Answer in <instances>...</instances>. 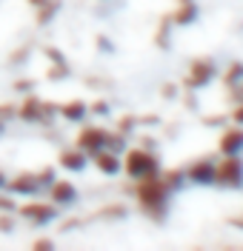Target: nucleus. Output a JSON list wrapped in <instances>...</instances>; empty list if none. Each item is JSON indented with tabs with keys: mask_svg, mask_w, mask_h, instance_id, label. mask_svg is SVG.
Listing matches in <instances>:
<instances>
[{
	"mask_svg": "<svg viewBox=\"0 0 243 251\" xmlns=\"http://www.w3.org/2000/svg\"><path fill=\"white\" fill-rule=\"evenodd\" d=\"M0 231H15V217L12 214H0Z\"/></svg>",
	"mask_w": 243,
	"mask_h": 251,
	"instance_id": "a878e982",
	"label": "nucleus"
},
{
	"mask_svg": "<svg viewBox=\"0 0 243 251\" xmlns=\"http://www.w3.org/2000/svg\"><path fill=\"white\" fill-rule=\"evenodd\" d=\"M0 188H6V177L3 174H0Z\"/></svg>",
	"mask_w": 243,
	"mask_h": 251,
	"instance_id": "ea45409f",
	"label": "nucleus"
},
{
	"mask_svg": "<svg viewBox=\"0 0 243 251\" xmlns=\"http://www.w3.org/2000/svg\"><path fill=\"white\" fill-rule=\"evenodd\" d=\"M43 54H46L49 63H66L63 51H60V49H54V46H46V49H43Z\"/></svg>",
	"mask_w": 243,
	"mask_h": 251,
	"instance_id": "b1692460",
	"label": "nucleus"
},
{
	"mask_svg": "<svg viewBox=\"0 0 243 251\" xmlns=\"http://www.w3.org/2000/svg\"><path fill=\"white\" fill-rule=\"evenodd\" d=\"M223 83H226V86H241V83H243V63L241 60L229 63L226 75H223Z\"/></svg>",
	"mask_w": 243,
	"mask_h": 251,
	"instance_id": "a211bd4d",
	"label": "nucleus"
},
{
	"mask_svg": "<svg viewBox=\"0 0 243 251\" xmlns=\"http://www.w3.org/2000/svg\"><path fill=\"white\" fill-rule=\"evenodd\" d=\"M137 117H120V123H117V131H120V134H126V137H129L132 131H135V128H137Z\"/></svg>",
	"mask_w": 243,
	"mask_h": 251,
	"instance_id": "5701e85b",
	"label": "nucleus"
},
{
	"mask_svg": "<svg viewBox=\"0 0 243 251\" xmlns=\"http://www.w3.org/2000/svg\"><path fill=\"white\" fill-rule=\"evenodd\" d=\"M186 100H189V109H200V106H197V97H194V94H186Z\"/></svg>",
	"mask_w": 243,
	"mask_h": 251,
	"instance_id": "72a5a7b5",
	"label": "nucleus"
},
{
	"mask_svg": "<svg viewBox=\"0 0 243 251\" xmlns=\"http://www.w3.org/2000/svg\"><path fill=\"white\" fill-rule=\"evenodd\" d=\"M57 177H54V169H40V172H23L12 177V180H6V188H9V194H15V197H37V194H46L49 186L54 183Z\"/></svg>",
	"mask_w": 243,
	"mask_h": 251,
	"instance_id": "f03ea898",
	"label": "nucleus"
},
{
	"mask_svg": "<svg viewBox=\"0 0 243 251\" xmlns=\"http://www.w3.org/2000/svg\"><path fill=\"white\" fill-rule=\"evenodd\" d=\"M161 180L172 194H178V191H183V186H186V172H183V169H169V172L161 174Z\"/></svg>",
	"mask_w": 243,
	"mask_h": 251,
	"instance_id": "dca6fc26",
	"label": "nucleus"
},
{
	"mask_svg": "<svg viewBox=\"0 0 243 251\" xmlns=\"http://www.w3.org/2000/svg\"><path fill=\"white\" fill-rule=\"evenodd\" d=\"M106 137H109V128H100V126H83L81 134H78V140H75V146L92 157V154H97V151L106 149Z\"/></svg>",
	"mask_w": 243,
	"mask_h": 251,
	"instance_id": "0eeeda50",
	"label": "nucleus"
},
{
	"mask_svg": "<svg viewBox=\"0 0 243 251\" xmlns=\"http://www.w3.org/2000/svg\"><path fill=\"white\" fill-rule=\"evenodd\" d=\"M103 220H126V205H112V208H106V211H100Z\"/></svg>",
	"mask_w": 243,
	"mask_h": 251,
	"instance_id": "4be33fe9",
	"label": "nucleus"
},
{
	"mask_svg": "<svg viewBox=\"0 0 243 251\" xmlns=\"http://www.w3.org/2000/svg\"><path fill=\"white\" fill-rule=\"evenodd\" d=\"M172 26H175V20H172V15H166L161 20V26H158V34H155V46L158 49L172 46Z\"/></svg>",
	"mask_w": 243,
	"mask_h": 251,
	"instance_id": "f3484780",
	"label": "nucleus"
},
{
	"mask_svg": "<svg viewBox=\"0 0 243 251\" xmlns=\"http://www.w3.org/2000/svg\"><path fill=\"white\" fill-rule=\"evenodd\" d=\"M135 197H137V205L143 208L155 223H163L166 214H169V188L163 186L161 174H152V177H140L135 180Z\"/></svg>",
	"mask_w": 243,
	"mask_h": 251,
	"instance_id": "f257e3e1",
	"label": "nucleus"
},
{
	"mask_svg": "<svg viewBox=\"0 0 243 251\" xmlns=\"http://www.w3.org/2000/svg\"><path fill=\"white\" fill-rule=\"evenodd\" d=\"M95 43H97V46H100V49H103V51H106V54H114V46H112V43H109V40H106V37H103V34H100V37H97Z\"/></svg>",
	"mask_w": 243,
	"mask_h": 251,
	"instance_id": "c756f323",
	"label": "nucleus"
},
{
	"mask_svg": "<svg viewBox=\"0 0 243 251\" xmlns=\"http://www.w3.org/2000/svg\"><path fill=\"white\" fill-rule=\"evenodd\" d=\"M100 3H103V0H100Z\"/></svg>",
	"mask_w": 243,
	"mask_h": 251,
	"instance_id": "a19ab883",
	"label": "nucleus"
},
{
	"mask_svg": "<svg viewBox=\"0 0 243 251\" xmlns=\"http://www.w3.org/2000/svg\"><path fill=\"white\" fill-rule=\"evenodd\" d=\"M123 174L132 180H140V177H152V174H161V157L155 154L152 149H132L123 157Z\"/></svg>",
	"mask_w": 243,
	"mask_h": 251,
	"instance_id": "7ed1b4c3",
	"label": "nucleus"
},
{
	"mask_svg": "<svg viewBox=\"0 0 243 251\" xmlns=\"http://www.w3.org/2000/svg\"><path fill=\"white\" fill-rule=\"evenodd\" d=\"M220 154H241L243 151V126H232L220 134V143H217Z\"/></svg>",
	"mask_w": 243,
	"mask_h": 251,
	"instance_id": "f8f14e48",
	"label": "nucleus"
},
{
	"mask_svg": "<svg viewBox=\"0 0 243 251\" xmlns=\"http://www.w3.org/2000/svg\"><path fill=\"white\" fill-rule=\"evenodd\" d=\"M232 123H235V126H243V103H238V106L232 109Z\"/></svg>",
	"mask_w": 243,
	"mask_h": 251,
	"instance_id": "cd10ccee",
	"label": "nucleus"
},
{
	"mask_svg": "<svg viewBox=\"0 0 243 251\" xmlns=\"http://www.w3.org/2000/svg\"><path fill=\"white\" fill-rule=\"evenodd\" d=\"M161 94H163V97H169V100H172V97L178 94V86H172V83H166V86L161 89Z\"/></svg>",
	"mask_w": 243,
	"mask_h": 251,
	"instance_id": "2f4dec72",
	"label": "nucleus"
},
{
	"mask_svg": "<svg viewBox=\"0 0 243 251\" xmlns=\"http://www.w3.org/2000/svg\"><path fill=\"white\" fill-rule=\"evenodd\" d=\"M54 114H57V106L34 97V94H26L20 100V106H17V117L23 123H32V126H49L54 120Z\"/></svg>",
	"mask_w": 243,
	"mask_h": 251,
	"instance_id": "20e7f679",
	"label": "nucleus"
},
{
	"mask_svg": "<svg viewBox=\"0 0 243 251\" xmlns=\"http://www.w3.org/2000/svg\"><path fill=\"white\" fill-rule=\"evenodd\" d=\"M140 146H143V149H152V151H155V140H152V137H143V140H140Z\"/></svg>",
	"mask_w": 243,
	"mask_h": 251,
	"instance_id": "c9c22d12",
	"label": "nucleus"
},
{
	"mask_svg": "<svg viewBox=\"0 0 243 251\" xmlns=\"http://www.w3.org/2000/svg\"><path fill=\"white\" fill-rule=\"evenodd\" d=\"M215 186L235 191L243 186V160L241 154H223L220 163H215Z\"/></svg>",
	"mask_w": 243,
	"mask_h": 251,
	"instance_id": "39448f33",
	"label": "nucleus"
},
{
	"mask_svg": "<svg viewBox=\"0 0 243 251\" xmlns=\"http://www.w3.org/2000/svg\"><path fill=\"white\" fill-rule=\"evenodd\" d=\"M223 123V117H217V114H215V117H206V126H220Z\"/></svg>",
	"mask_w": 243,
	"mask_h": 251,
	"instance_id": "f704fd0d",
	"label": "nucleus"
},
{
	"mask_svg": "<svg viewBox=\"0 0 243 251\" xmlns=\"http://www.w3.org/2000/svg\"><path fill=\"white\" fill-rule=\"evenodd\" d=\"M89 111H92V114H100V117H103V114H109V103H106V100H97L95 106H89Z\"/></svg>",
	"mask_w": 243,
	"mask_h": 251,
	"instance_id": "bb28decb",
	"label": "nucleus"
},
{
	"mask_svg": "<svg viewBox=\"0 0 243 251\" xmlns=\"http://www.w3.org/2000/svg\"><path fill=\"white\" fill-rule=\"evenodd\" d=\"M32 249H37V251H43V249H54V243H52V240H34Z\"/></svg>",
	"mask_w": 243,
	"mask_h": 251,
	"instance_id": "7c9ffc66",
	"label": "nucleus"
},
{
	"mask_svg": "<svg viewBox=\"0 0 243 251\" xmlns=\"http://www.w3.org/2000/svg\"><path fill=\"white\" fill-rule=\"evenodd\" d=\"M15 117H17V106L15 103H3V106H0V120L9 123V120H15Z\"/></svg>",
	"mask_w": 243,
	"mask_h": 251,
	"instance_id": "393cba45",
	"label": "nucleus"
},
{
	"mask_svg": "<svg viewBox=\"0 0 243 251\" xmlns=\"http://www.w3.org/2000/svg\"><path fill=\"white\" fill-rule=\"evenodd\" d=\"M17 214L23 220H29L32 226H49L57 220V205L54 203H26L17 208Z\"/></svg>",
	"mask_w": 243,
	"mask_h": 251,
	"instance_id": "6e6552de",
	"label": "nucleus"
},
{
	"mask_svg": "<svg viewBox=\"0 0 243 251\" xmlns=\"http://www.w3.org/2000/svg\"><path fill=\"white\" fill-rule=\"evenodd\" d=\"M15 89H17V92H32V83H29V80H17Z\"/></svg>",
	"mask_w": 243,
	"mask_h": 251,
	"instance_id": "473e14b6",
	"label": "nucleus"
},
{
	"mask_svg": "<svg viewBox=\"0 0 243 251\" xmlns=\"http://www.w3.org/2000/svg\"><path fill=\"white\" fill-rule=\"evenodd\" d=\"M6 134V120H0V137Z\"/></svg>",
	"mask_w": 243,
	"mask_h": 251,
	"instance_id": "4c0bfd02",
	"label": "nucleus"
},
{
	"mask_svg": "<svg viewBox=\"0 0 243 251\" xmlns=\"http://www.w3.org/2000/svg\"><path fill=\"white\" fill-rule=\"evenodd\" d=\"M215 77H217V66H215V60H209V57H197V60H192V66H189V75L183 77V86H186L189 92H197V89H206Z\"/></svg>",
	"mask_w": 243,
	"mask_h": 251,
	"instance_id": "423d86ee",
	"label": "nucleus"
},
{
	"mask_svg": "<svg viewBox=\"0 0 243 251\" xmlns=\"http://www.w3.org/2000/svg\"><path fill=\"white\" fill-rule=\"evenodd\" d=\"M183 172H186V180L194 183V186H215V160L212 157L194 160L192 166H186Z\"/></svg>",
	"mask_w": 243,
	"mask_h": 251,
	"instance_id": "1a4fd4ad",
	"label": "nucleus"
},
{
	"mask_svg": "<svg viewBox=\"0 0 243 251\" xmlns=\"http://www.w3.org/2000/svg\"><path fill=\"white\" fill-rule=\"evenodd\" d=\"M229 223H232L235 228H241V231H243V217H232V220H229Z\"/></svg>",
	"mask_w": 243,
	"mask_h": 251,
	"instance_id": "e433bc0d",
	"label": "nucleus"
},
{
	"mask_svg": "<svg viewBox=\"0 0 243 251\" xmlns=\"http://www.w3.org/2000/svg\"><path fill=\"white\" fill-rule=\"evenodd\" d=\"M92 160H95V169L100 174H106V177H117V174L123 172V160H120V154H117V151L103 149V151L92 154Z\"/></svg>",
	"mask_w": 243,
	"mask_h": 251,
	"instance_id": "9b49d317",
	"label": "nucleus"
},
{
	"mask_svg": "<svg viewBox=\"0 0 243 251\" xmlns=\"http://www.w3.org/2000/svg\"><path fill=\"white\" fill-rule=\"evenodd\" d=\"M29 3H32L34 9H37V6H40V3H43V0H29Z\"/></svg>",
	"mask_w": 243,
	"mask_h": 251,
	"instance_id": "58836bf2",
	"label": "nucleus"
},
{
	"mask_svg": "<svg viewBox=\"0 0 243 251\" xmlns=\"http://www.w3.org/2000/svg\"><path fill=\"white\" fill-rule=\"evenodd\" d=\"M57 163H60V169H66V172H83L86 163H89V154L81 151L78 146H72V149H63V151H60Z\"/></svg>",
	"mask_w": 243,
	"mask_h": 251,
	"instance_id": "ddd939ff",
	"label": "nucleus"
},
{
	"mask_svg": "<svg viewBox=\"0 0 243 251\" xmlns=\"http://www.w3.org/2000/svg\"><path fill=\"white\" fill-rule=\"evenodd\" d=\"M69 75H72L69 60H66V63H52V66H49V72H46L49 80H63V77H69Z\"/></svg>",
	"mask_w": 243,
	"mask_h": 251,
	"instance_id": "aec40b11",
	"label": "nucleus"
},
{
	"mask_svg": "<svg viewBox=\"0 0 243 251\" xmlns=\"http://www.w3.org/2000/svg\"><path fill=\"white\" fill-rule=\"evenodd\" d=\"M197 15H200V6L194 0H178V9L172 12V20H175V26H192Z\"/></svg>",
	"mask_w": 243,
	"mask_h": 251,
	"instance_id": "4468645a",
	"label": "nucleus"
},
{
	"mask_svg": "<svg viewBox=\"0 0 243 251\" xmlns=\"http://www.w3.org/2000/svg\"><path fill=\"white\" fill-rule=\"evenodd\" d=\"M106 149L109 151H126V134H120V131H109V137H106Z\"/></svg>",
	"mask_w": 243,
	"mask_h": 251,
	"instance_id": "412c9836",
	"label": "nucleus"
},
{
	"mask_svg": "<svg viewBox=\"0 0 243 251\" xmlns=\"http://www.w3.org/2000/svg\"><path fill=\"white\" fill-rule=\"evenodd\" d=\"M17 205H15V200H12V197H3V194H0V211H15Z\"/></svg>",
	"mask_w": 243,
	"mask_h": 251,
	"instance_id": "c85d7f7f",
	"label": "nucleus"
},
{
	"mask_svg": "<svg viewBox=\"0 0 243 251\" xmlns=\"http://www.w3.org/2000/svg\"><path fill=\"white\" fill-rule=\"evenodd\" d=\"M54 15H57V0H43V3L37 6V23H40V26H46Z\"/></svg>",
	"mask_w": 243,
	"mask_h": 251,
	"instance_id": "6ab92c4d",
	"label": "nucleus"
},
{
	"mask_svg": "<svg viewBox=\"0 0 243 251\" xmlns=\"http://www.w3.org/2000/svg\"><path fill=\"white\" fill-rule=\"evenodd\" d=\"M57 114L63 117L66 123H83V120L89 117V106H86L83 100H72V103L57 106Z\"/></svg>",
	"mask_w": 243,
	"mask_h": 251,
	"instance_id": "2eb2a0df",
	"label": "nucleus"
},
{
	"mask_svg": "<svg viewBox=\"0 0 243 251\" xmlns=\"http://www.w3.org/2000/svg\"><path fill=\"white\" fill-rule=\"evenodd\" d=\"M49 200L57 205H72L75 200H78V188H75V183L72 180H54L52 186H49Z\"/></svg>",
	"mask_w": 243,
	"mask_h": 251,
	"instance_id": "9d476101",
	"label": "nucleus"
}]
</instances>
